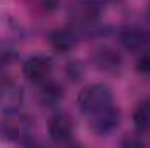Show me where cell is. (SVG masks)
<instances>
[{"instance_id":"6da1fadb","label":"cell","mask_w":150,"mask_h":148,"mask_svg":"<svg viewBox=\"0 0 150 148\" xmlns=\"http://www.w3.org/2000/svg\"><path fill=\"white\" fill-rule=\"evenodd\" d=\"M77 105H79V110L89 118L113 105L112 89L105 84H89L79 92Z\"/></svg>"},{"instance_id":"7a4b0ae2","label":"cell","mask_w":150,"mask_h":148,"mask_svg":"<svg viewBox=\"0 0 150 148\" xmlns=\"http://www.w3.org/2000/svg\"><path fill=\"white\" fill-rule=\"evenodd\" d=\"M0 134L12 141H21L23 136L32 134V122L28 117L19 111H7V115L0 120Z\"/></svg>"},{"instance_id":"3957f363","label":"cell","mask_w":150,"mask_h":148,"mask_svg":"<svg viewBox=\"0 0 150 148\" xmlns=\"http://www.w3.org/2000/svg\"><path fill=\"white\" fill-rule=\"evenodd\" d=\"M21 72H23V77L33 84H42L45 82L49 77H51V72H52V59L45 54H35V56H30L23 66H21Z\"/></svg>"},{"instance_id":"277c9868","label":"cell","mask_w":150,"mask_h":148,"mask_svg":"<svg viewBox=\"0 0 150 148\" xmlns=\"http://www.w3.org/2000/svg\"><path fill=\"white\" fill-rule=\"evenodd\" d=\"M47 131H49V138L58 143V145H67L72 141L75 132L74 122L68 115L65 113H58L54 115L51 120H49V125H47Z\"/></svg>"},{"instance_id":"5b68a950","label":"cell","mask_w":150,"mask_h":148,"mask_svg":"<svg viewBox=\"0 0 150 148\" xmlns=\"http://www.w3.org/2000/svg\"><path fill=\"white\" fill-rule=\"evenodd\" d=\"M89 122H91V129L96 134H100V136L110 134L120 124V111H119V108L115 105H110L108 108H105L103 111L89 117Z\"/></svg>"},{"instance_id":"8992f818","label":"cell","mask_w":150,"mask_h":148,"mask_svg":"<svg viewBox=\"0 0 150 148\" xmlns=\"http://www.w3.org/2000/svg\"><path fill=\"white\" fill-rule=\"evenodd\" d=\"M119 40L127 51H142L149 42V35L138 26H124L119 32Z\"/></svg>"},{"instance_id":"52a82bcc","label":"cell","mask_w":150,"mask_h":148,"mask_svg":"<svg viewBox=\"0 0 150 148\" xmlns=\"http://www.w3.org/2000/svg\"><path fill=\"white\" fill-rule=\"evenodd\" d=\"M51 47L58 52H68L77 45V33L72 28H58L49 37Z\"/></svg>"},{"instance_id":"ba28073f","label":"cell","mask_w":150,"mask_h":148,"mask_svg":"<svg viewBox=\"0 0 150 148\" xmlns=\"http://www.w3.org/2000/svg\"><path fill=\"white\" fill-rule=\"evenodd\" d=\"M23 101V92L12 82L0 85V106L5 111H16Z\"/></svg>"},{"instance_id":"9c48e42d","label":"cell","mask_w":150,"mask_h":148,"mask_svg":"<svg viewBox=\"0 0 150 148\" xmlns=\"http://www.w3.org/2000/svg\"><path fill=\"white\" fill-rule=\"evenodd\" d=\"M133 124L138 132H150V98L136 106L133 113Z\"/></svg>"},{"instance_id":"30bf717a","label":"cell","mask_w":150,"mask_h":148,"mask_svg":"<svg viewBox=\"0 0 150 148\" xmlns=\"http://www.w3.org/2000/svg\"><path fill=\"white\" fill-rule=\"evenodd\" d=\"M94 61H96L98 68H101V70H115L120 65L119 54L113 52L112 49H100L94 56Z\"/></svg>"},{"instance_id":"8fae6325","label":"cell","mask_w":150,"mask_h":148,"mask_svg":"<svg viewBox=\"0 0 150 148\" xmlns=\"http://www.w3.org/2000/svg\"><path fill=\"white\" fill-rule=\"evenodd\" d=\"M40 96H42V101L45 105H54V103H58L63 98V89L58 84H52V82L45 80V82H42V92H40Z\"/></svg>"},{"instance_id":"7c38bea8","label":"cell","mask_w":150,"mask_h":148,"mask_svg":"<svg viewBox=\"0 0 150 148\" xmlns=\"http://www.w3.org/2000/svg\"><path fill=\"white\" fill-rule=\"evenodd\" d=\"M35 5H37L38 11L45 12V14H51L58 9L59 5V0H35Z\"/></svg>"},{"instance_id":"4fadbf2b","label":"cell","mask_w":150,"mask_h":148,"mask_svg":"<svg viewBox=\"0 0 150 148\" xmlns=\"http://www.w3.org/2000/svg\"><path fill=\"white\" fill-rule=\"evenodd\" d=\"M136 70L140 72V73L143 75H149L150 77V51H143V54L140 56V59H138V63H136Z\"/></svg>"}]
</instances>
